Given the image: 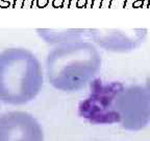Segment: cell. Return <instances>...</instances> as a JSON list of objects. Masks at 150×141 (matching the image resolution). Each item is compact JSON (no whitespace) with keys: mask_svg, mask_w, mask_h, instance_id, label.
<instances>
[{"mask_svg":"<svg viewBox=\"0 0 150 141\" xmlns=\"http://www.w3.org/2000/svg\"><path fill=\"white\" fill-rule=\"evenodd\" d=\"M108 109L126 131H141L150 122V96L142 85H101L93 82L91 95L79 107L80 115L94 121L101 111Z\"/></svg>","mask_w":150,"mask_h":141,"instance_id":"1","label":"cell"},{"mask_svg":"<svg viewBox=\"0 0 150 141\" xmlns=\"http://www.w3.org/2000/svg\"><path fill=\"white\" fill-rule=\"evenodd\" d=\"M98 47L88 40L55 46L45 62L47 80L63 92H76L92 83L101 68Z\"/></svg>","mask_w":150,"mask_h":141,"instance_id":"2","label":"cell"},{"mask_svg":"<svg viewBox=\"0 0 150 141\" xmlns=\"http://www.w3.org/2000/svg\"><path fill=\"white\" fill-rule=\"evenodd\" d=\"M40 61L26 48L12 47L0 52V100L21 106L33 100L43 87Z\"/></svg>","mask_w":150,"mask_h":141,"instance_id":"3","label":"cell"},{"mask_svg":"<svg viewBox=\"0 0 150 141\" xmlns=\"http://www.w3.org/2000/svg\"><path fill=\"white\" fill-rule=\"evenodd\" d=\"M148 36L146 28H90L89 39L102 49L115 53H126L137 49Z\"/></svg>","mask_w":150,"mask_h":141,"instance_id":"4","label":"cell"},{"mask_svg":"<svg viewBox=\"0 0 150 141\" xmlns=\"http://www.w3.org/2000/svg\"><path fill=\"white\" fill-rule=\"evenodd\" d=\"M0 141H44V132L31 114L12 111L0 115Z\"/></svg>","mask_w":150,"mask_h":141,"instance_id":"5","label":"cell"},{"mask_svg":"<svg viewBox=\"0 0 150 141\" xmlns=\"http://www.w3.org/2000/svg\"><path fill=\"white\" fill-rule=\"evenodd\" d=\"M39 37L47 44L59 46L69 43L89 39L90 28H68V29H53V28H37Z\"/></svg>","mask_w":150,"mask_h":141,"instance_id":"6","label":"cell"},{"mask_svg":"<svg viewBox=\"0 0 150 141\" xmlns=\"http://www.w3.org/2000/svg\"><path fill=\"white\" fill-rule=\"evenodd\" d=\"M49 4V0H37V6L39 9H44Z\"/></svg>","mask_w":150,"mask_h":141,"instance_id":"7","label":"cell"},{"mask_svg":"<svg viewBox=\"0 0 150 141\" xmlns=\"http://www.w3.org/2000/svg\"><path fill=\"white\" fill-rule=\"evenodd\" d=\"M0 7L1 9H7L11 5H13V3L11 2V0H0Z\"/></svg>","mask_w":150,"mask_h":141,"instance_id":"8","label":"cell"},{"mask_svg":"<svg viewBox=\"0 0 150 141\" xmlns=\"http://www.w3.org/2000/svg\"><path fill=\"white\" fill-rule=\"evenodd\" d=\"M65 0H52V7H63Z\"/></svg>","mask_w":150,"mask_h":141,"instance_id":"9","label":"cell"},{"mask_svg":"<svg viewBox=\"0 0 150 141\" xmlns=\"http://www.w3.org/2000/svg\"><path fill=\"white\" fill-rule=\"evenodd\" d=\"M12 7H24V0H14Z\"/></svg>","mask_w":150,"mask_h":141,"instance_id":"10","label":"cell"},{"mask_svg":"<svg viewBox=\"0 0 150 141\" xmlns=\"http://www.w3.org/2000/svg\"><path fill=\"white\" fill-rule=\"evenodd\" d=\"M35 0H24V7H33Z\"/></svg>","mask_w":150,"mask_h":141,"instance_id":"11","label":"cell"},{"mask_svg":"<svg viewBox=\"0 0 150 141\" xmlns=\"http://www.w3.org/2000/svg\"><path fill=\"white\" fill-rule=\"evenodd\" d=\"M145 87L147 89L148 93H149V96H150V75L146 78V83H145Z\"/></svg>","mask_w":150,"mask_h":141,"instance_id":"12","label":"cell"},{"mask_svg":"<svg viewBox=\"0 0 150 141\" xmlns=\"http://www.w3.org/2000/svg\"><path fill=\"white\" fill-rule=\"evenodd\" d=\"M86 1L87 0H77V2H76V6L77 7H83L86 5Z\"/></svg>","mask_w":150,"mask_h":141,"instance_id":"13","label":"cell"}]
</instances>
